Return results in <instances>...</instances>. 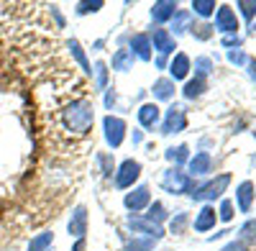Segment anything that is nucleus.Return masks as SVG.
Instances as JSON below:
<instances>
[{"label": "nucleus", "mask_w": 256, "mask_h": 251, "mask_svg": "<svg viewBox=\"0 0 256 251\" xmlns=\"http://www.w3.org/2000/svg\"><path fill=\"white\" fill-rule=\"evenodd\" d=\"M59 120H62V126H64V131H67V134L84 136L92 128L95 113H92V106L88 100H72V102H67V106L62 108Z\"/></svg>", "instance_id": "nucleus-1"}, {"label": "nucleus", "mask_w": 256, "mask_h": 251, "mask_svg": "<svg viewBox=\"0 0 256 251\" xmlns=\"http://www.w3.org/2000/svg\"><path fill=\"white\" fill-rule=\"evenodd\" d=\"M228 182H230V174H220L218 180H212V182L198 187V190L190 192V195H192V200H216V198H220L226 192Z\"/></svg>", "instance_id": "nucleus-2"}, {"label": "nucleus", "mask_w": 256, "mask_h": 251, "mask_svg": "<svg viewBox=\"0 0 256 251\" xmlns=\"http://www.w3.org/2000/svg\"><path fill=\"white\" fill-rule=\"evenodd\" d=\"M162 184H164V190L172 192V195H180V192H190L192 190V180L184 172H180V170H169L164 174Z\"/></svg>", "instance_id": "nucleus-3"}, {"label": "nucleus", "mask_w": 256, "mask_h": 251, "mask_svg": "<svg viewBox=\"0 0 256 251\" xmlns=\"http://www.w3.org/2000/svg\"><path fill=\"white\" fill-rule=\"evenodd\" d=\"M141 174V164L134 162V159H126L120 166H118V174H116V184L118 187H131Z\"/></svg>", "instance_id": "nucleus-4"}, {"label": "nucleus", "mask_w": 256, "mask_h": 251, "mask_svg": "<svg viewBox=\"0 0 256 251\" xmlns=\"http://www.w3.org/2000/svg\"><path fill=\"white\" fill-rule=\"evenodd\" d=\"M123 136H126V123L120 118H113V116L105 118V141H108L113 149L123 144Z\"/></svg>", "instance_id": "nucleus-5"}, {"label": "nucleus", "mask_w": 256, "mask_h": 251, "mask_svg": "<svg viewBox=\"0 0 256 251\" xmlns=\"http://www.w3.org/2000/svg\"><path fill=\"white\" fill-rule=\"evenodd\" d=\"M128 226H131L136 234H144L146 238H152V241H159V238L164 236L162 226H159V223H152V220H146V218H128Z\"/></svg>", "instance_id": "nucleus-6"}, {"label": "nucleus", "mask_w": 256, "mask_h": 251, "mask_svg": "<svg viewBox=\"0 0 256 251\" xmlns=\"http://www.w3.org/2000/svg\"><path fill=\"white\" fill-rule=\"evenodd\" d=\"M216 28L223 31V34H236L238 31V20H236V13L230 10V6H220L218 13H216Z\"/></svg>", "instance_id": "nucleus-7"}, {"label": "nucleus", "mask_w": 256, "mask_h": 251, "mask_svg": "<svg viewBox=\"0 0 256 251\" xmlns=\"http://www.w3.org/2000/svg\"><path fill=\"white\" fill-rule=\"evenodd\" d=\"M184 110L180 106H172L164 116V123H162V134H174V131H182L184 128Z\"/></svg>", "instance_id": "nucleus-8"}, {"label": "nucleus", "mask_w": 256, "mask_h": 251, "mask_svg": "<svg viewBox=\"0 0 256 251\" xmlns=\"http://www.w3.org/2000/svg\"><path fill=\"white\" fill-rule=\"evenodd\" d=\"M146 205H148V187H136L134 192L126 195V208L128 210L138 213V210H144Z\"/></svg>", "instance_id": "nucleus-9"}, {"label": "nucleus", "mask_w": 256, "mask_h": 251, "mask_svg": "<svg viewBox=\"0 0 256 251\" xmlns=\"http://www.w3.org/2000/svg\"><path fill=\"white\" fill-rule=\"evenodd\" d=\"M70 234L72 236H77V238H82L84 234H88V210L80 205V208H74V213H72V220H70Z\"/></svg>", "instance_id": "nucleus-10"}, {"label": "nucleus", "mask_w": 256, "mask_h": 251, "mask_svg": "<svg viewBox=\"0 0 256 251\" xmlns=\"http://www.w3.org/2000/svg\"><path fill=\"white\" fill-rule=\"evenodd\" d=\"M174 13H177V3H174V0H159V3L152 6V18L159 20V24L174 18Z\"/></svg>", "instance_id": "nucleus-11"}, {"label": "nucleus", "mask_w": 256, "mask_h": 251, "mask_svg": "<svg viewBox=\"0 0 256 251\" xmlns=\"http://www.w3.org/2000/svg\"><path fill=\"white\" fill-rule=\"evenodd\" d=\"M131 54H136L138 59L148 62V59H152V38L144 36V34L134 36V38H131Z\"/></svg>", "instance_id": "nucleus-12"}, {"label": "nucleus", "mask_w": 256, "mask_h": 251, "mask_svg": "<svg viewBox=\"0 0 256 251\" xmlns=\"http://www.w3.org/2000/svg\"><path fill=\"white\" fill-rule=\"evenodd\" d=\"M154 49H156L159 54L174 52V36L169 34L166 28H154Z\"/></svg>", "instance_id": "nucleus-13"}, {"label": "nucleus", "mask_w": 256, "mask_h": 251, "mask_svg": "<svg viewBox=\"0 0 256 251\" xmlns=\"http://www.w3.org/2000/svg\"><path fill=\"white\" fill-rule=\"evenodd\" d=\"M138 123L144 126V128H154V126L159 123V108L154 106V102L141 106V110H138Z\"/></svg>", "instance_id": "nucleus-14"}, {"label": "nucleus", "mask_w": 256, "mask_h": 251, "mask_svg": "<svg viewBox=\"0 0 256 251\" xmlns=\"http://www.w3.org/2000/svg\"><path fill=\"white\" fill-rule=\"evenodd\" d=\"M216 208H210V205H205L202 210L198 213V218H195V228L198 231H210L212 226H216Z\"/></svg>", "instance_id": "nucleus-15"}, {"label": "nucleus", "mask_w": 256, "mask_h": 251, "mask_svg": "<svg viewBox=\"0 0 256 251\" xmlns=\"http://www.w3.org/2000/svg\"><path fill=\"white\" fill-rule=\"evenodd\" d=\"M169 72H172V82H174V80H184L187 72H190V59H187V54H177V56L172 59V64H169Z\"/></svg>", "instance_id": "nucleus-16"}, {"label": "nucleus", "mask_w": 256, "mask_h": 251, "mask_svg": "<svg viewBox=\"0 0 256 251\" xmlns=\"http://www.w3.org/2000/svg\"><path fill=\"white\" fill-rule=\"evenodd\" d=\"M210 164H212L210 154L200 152V154H195V156L190 159V172L192 174H205V172H210Z\"/></svg>", "instance_id": "nucleus-17"}, {"label": "nucleus", "mask_w": 256, "mask_h": 251, "mask_svg": "<svg viewBox=\"0 0 256 251\" xmlns=\"http://www.w3.org/2000/svg\"><path fill=\"white\" fill-rule=\"evenodd\" d=\"M131 64H134V54H131V49H118V52L113 54V70L126 72V70H131Z\"/></svg>", "instance_id": "nucleus-18"}, {"label": "nucleus", "mask_w": 256, "mask_h": 251, "mask_svg": "<svg viewBox=\"0 0 256 251\" xmlns=\"http://www.w3.org/2000/svg\"><path fill=\"white\" fill-rule=\"evenodd\" d=\"M238 208L244 213H248V208H251V200H254V184L251 182H241V187H238Z\"/></svg>", "instance_id": "nucleus-19"}, {"label": "nucleus", "mask_w": 256, "mask_h": 251, "mask_svg": "<svg viewBox=\"0 0 256 251\" xmlns=\"http://www.w3.org/2000/svg\"><path fill=\"white\" fill-rule=\"evenodd\" d=\"M52 241H54V234H38L36 238H31L28 244V251H52Z\"/></svg>", "instance_id": "nucleus-20"}, {"label": "nucleus", "mask_w": 256, "mask_h": 251, "mask_svg": "<svg viewBox=\"0 0 256 251\" xmlns=\"http://www.w3.org/2000/svg\"><path fill=\"white\" fill-rule=\"evenodd\" d=\"M154 95L159 100H169V98L174 95V82L172 80H156L154 82Z\"/></svg>", "instance_id": "nucleus-21"}, {"label": "nucleus", "mask_w": 256, "mask_h": 251, "mask_svg": "<svg viewBox=\"0 0 256 251\" xmlns=\"http://www.w3.org/2000/svg\"><path fill=\"white\" fill-rule=\"evenodd\" d=\"M70 52H72V56H74V59L80 62V67H82L84 72L90 74V72H92V67H90V62H88V56H84V52H82V46H80V41H74V38L70 41Z\"/></svg>", "instance_id": "nucleus-22"}, {"label": "nucleus", "mask_w": 256, "mask_h": 251, "mask_svg": "<svg viewBox=\"0 0 256 251\" xmlns=\"http://www.w3.org/2000/svg\"><path fill=\"white\" fill-rule=\"evenodd\" d=\"M92 72H95V88L98 90H105V85H108V67H105L102 62H98Z\"/></svg>", "instance_id": "nucleus-23"}, {"label": "nucleus", "mask_w": 256, "mask_h": 251, "mask_svg": "<svg viewBox=\"0 0 256 251\" xmlns=\"http://www.w3.org/2000/svg\"><path fill=\"white\" fill-rule=\"evenodd\" d=\"M192 10L198 16H210L216 10V0H192Z\"/></svg>", "instance_id": "nucleus-24"}, {"label": "nucleus", "mask_w": 256, "mask_h": 251, "mask_svg": "<svg viewBox=\"0 0 256 251\" xmlns=\"http://www.w3.org/2000/svg\"><path fill=\"white\" fill-rule=\"evenodd\" d=\"M164 218H166V213H164V205H162V202H152V205H148L146 220H152V223H162Z\"/></svg>", "instance_id": "nucleus-25"}, {"label": "nucleus", "mask_w": 256, "mask_h": 251, "mask_svg": "<svg viewBox=\"0 0 256 251\" xmlns=\"http://www.w3.org/2000/svg\"><path fill=\"white\" fill-rule=\"evenodd\" d=\"M241 244L244 246L246 244H256V220L244 223V228H241Z\"/></svg>", "instance_id": "nucleus-26"}, {"label": "nucleus", "mask_w": 256, "mask_h": 251, "mask_svg": "<svg viewBox=\"0 0 256 251\" xmlns=\"http://www.w3.org/2000/svg\"><path fill=\"white\" fill-rule=\"evenodd\" d=\"M202 90H205V82L195 77V80H190L187 85H184V98H198Z\"/></svg>", "instance_id": "nucleus-27"}, {"label": "nucleus", "mask_w": 256, "mask_h": 251, "mask_svg": "<svg viewBox=\"0 0 256 251\" xmlns=\"http://www.w3.org/2000/svg\"><path fill=\"white\" fill-rule=\"evenodd\" d=\"M152 246H154L152 238H136L126 246V251H152Z\"/></svg>", "instance_id": "nucleus-28"}, {"label": "nucleus", "mask_w": 256, "mask_h": 251, "mask_svg": "<svg viewBox=\"0 0 256 251\" xmlns=\"http://www.w3.org/2000/svg\"><path fill=\"white\" fill-rule=\"evenodd\" d=\"M195 70H198V80H202V77H208V74H210L212 62H210L208 56H200V59L195 62Z\"/></svg>", "instance_id": "nucleus-29"}, {"label": "nucleus", "mask_w": 256, "mask_h": 251, "mask_svg": "<svg viewBox=\"0 0 256 251\" xmlns=\"http://www.w3.org/2000/svg\"><path fill=\"white\" fill-rule=\"evenodd\" d=\"M166 159L169 162H184L187 159V146H177V149H166Z\"/></svg>", "instance_id": "nucleus-30"}, {"label": "nucleus", "mask_w": 256, "mask_h": 251, "mask_svg": "<svg viewBox=\"0 0 256 251\" xmlns=\"http://www.w3.org/2000/svg\"><path fill=\"white\" fill-rule=\"evenodd\" d=\"M236 6L241 8V13H244L246 18H254V16H256V0H238Z\"/></svg>", "instance_id": "nucleus-31"}, {"label": "nucleus", "mask_w": 256, "mask_h": 251, "mask_svg": "<svg viewBox=\"0 0 256 251\" xmlns=\"http://www.w3.org/2000/svg\"><path fill=\"white\" fill-rule=\"evenodd\" d=\"M100 8H102V0H95V3H80V6H77V13L84 16V13H95V10H100Z\"/></svg>", "instance_id": "nucleus-32"}, {"label": "nucleus", "mask_w": 256, "mask_h": 251, "mask_svg": "<svg viewBox=\"0 0 256 251\" xmlns=\"http://www.w3.org/2000/svg\"><path fill=\"white\" fill-rule=\"evenodd\" d=\"M187 18H190L187 13H174V18H172L174 20V24H172L174 26V34H182L187 28Z\"/></svg>", "instance_id": "nucleus-33"}, {"label": "nucleus", "mask_w": 256, "mask_h": 251, "mask_svg": "<svg viewBox=\"0 0 256 251\" xmlns=\"http://www.w3.org/2000/svg\"><path fill=\"white\" fill-rule=\"evenodd\" d=\"M192 34H195L198 38H208V36L212 34V26H208V24H202V26H195V28H192Z\"/></svg>", "instance_id": "nucleus-34"}, {"label": "nucleus", "mask_w": 256, "mask_h": 251, "mask_svg": "<svg viewBox=\"0 0 256 251\" xmlns=\"http://www.w3.org/2000/svg\"><path fill=\"white\" fill-rule=\"evenodd\" d=\"M220 218H223V220H230V218H233V205H230L228 200L220 205Z\"/></svg>", "instance_id": "nucleus-35"}, {"label": "nucleus", "mask_w": 256, "mask_h": 251, "mask_svg": "<svg viewBox=\"0 0 256 251\" xmlns=\"http://www.w3.org/2000/svg\"><path fill=\"white\" fill-rule=\"evenodd\" d=\"M228 59H230V62H236V64H244V62H246L244 52H238V49H236V52H230V54H228Z\"/></svg>", "instance_id": "nucleus-36"}, {"label": "nucleus", "mask_w": 256, "mask_h": 251, "mask_svg": "<svg viewBox=\"0 0 256 251\" xmlns=\"http://www.w3.org/2000/svg\"><path fill=\"white\" fill-rule=\"evenodd\" d=\"M223 251H248L241 241H233V244H228V246H223Z\"/></svg>", "instance_id": "nucleus-37"}, {"label": "nucleus", "mask_w": 256, "mask_h": 251, "mask_svg": "<svg viewBox=\"0 0 256 251\" xmlns=\"http://www.w3.org/2000/svg\"><path fill=\"white\" fill-rule=\"evenodd\" d=\"M238 44H241L238 36H226V38H223V46H228V49H230V46H238Z\"/></svg>", "instance_id": "nucleus-38"}, {"label": "nucleus", "mask_w": 256, "mask_h": 251, "mask_svg": "<svg viewBox=\"0 0 256 251\" xmlns=\"http://www.w3.org/2000/svg\"><path fill=\"white\" fill-rule=\"evenodd\" d=\"M100 164H102L105 174H110V172H113V170H110V159H108V156H100Z\"/></svg>", "instance_id": "nucleus-39"}, {"label": "nucleus", "mask_w": 256, "mask_h": 251, "mask_svg": "<svg viewBox=\"0 0 256 251\" xmlns=\"http://www.w3.org/2000/svg\"><path fill=\"white\" fill-rule=\"evenodd\" d=\"M184 220H187V218H184V216H180V218H177V220H172V231H180V228H182V226H184Z\"/></svg>", "instance_id": "nucleus-40"}, {"label": "nucleus", "mask_w": 256, "mask_h": 251, "mask_svg": "<svg viewBox=\"0 0 256 251\" xmlns=\"http://www.w3.org/2000/svg\"><path fill=\"white\" fill-rule=\"evenodd\" d=\"M72 251H84V241H82V238H80V241H77V244H74V248H72Z\"/></svg>", "instance_id": "nucleus-41"}]
</instances>
